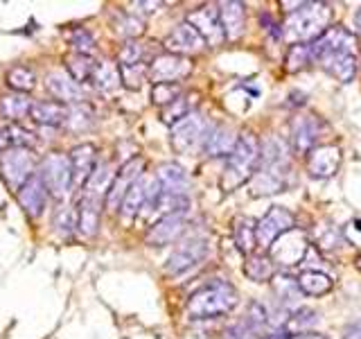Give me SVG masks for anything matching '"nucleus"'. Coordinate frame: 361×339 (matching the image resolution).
I'll use <instances>...</instances> for the list:
<instances>
[{
  "label": "nucleus",
  "mask_w": 361,
  "mask_h": 339,
  "mask_svg": "<svg viewBox=\"0 0 361 339\" xmlns=\"http://www.w3.org/2000/svg\"><path fill=\"white\" fill-rule=\"evenodd\" d=\"M312 61L334 77L336 82L348 84L357 75V37L343 25L327 28L319 39L310 43Z\"/></svg>",
  "instance_id": "obj_1"
},
{
  "label": "nucleus",
  "mask_w": 361,
  "mask_h": 339,
  "mask_svg": "<svg viewBox=\"0 0 361 339\" xmlns=\"http://www.w3.org/2000/svg\"><path fill=\"white\" fill-rule=\"evenodd\" d=\"M287 154H285V145L278 138H269L262 145V152H259V165L255 170V174L251 179V195L253 197H267V195H276L287 188Z\"/></svg>",
  "instance_id": "obj_2"
},
{
  "label": "nucleus",
  "mask_w": 361,
  "mask_h": 339,
  "mask_svg": "<svg viewBox=\"0 0 361 339\" xmlns=\"http://www.w3.org/2000/svg\"><path fill=\"white\" fill-rule=\"evenodd\" d=\"M332 18V9L325 3H296V9H291L285 23H282V37L296 45L312 43L327 30Z\"/></svg>",
  "instance_id": "obj_3"
},
{
  "label": "nucleus",
  "mask_w": 361,
  "mask_h": 339,
  "mask_svg": "<svg viewBox=\"0 0 361 339\" xmlns=\"http://www.w3.org/2000/svg\"><path fill=\"white\" fill-rule=\"evenodd\" d=\"M257 165H259V143H257V138L251 131L237 136L235 150L231 152L228 161H226L224 174L219 181L221 190L235 192L237 188H242L246 181L253 179Z\"/></svg>",
  "instance_id": "obj_4"
},
{
  "label": "nucleus",
  "mask_w": 361,
  "mask_h": 339,
  "mask_svg": "<svg viewBox=\"0 0 361 339\" xmlns=\"http://www.w3.org/2000/svg\"><path fill=\"white\" fill-rule=\"evenodd\" d=\"M240 303V294L226 280H214L210 285L197 290L190 297L185 312L190 319H217L221 314H228Z\"/></svg>",
  "instance_id": "obj_5"
},
{
  "label": "nucleus",
  "mask_w": 361,
  "mask_h": 339,
  "mask_svg": "<svg viewBox=\"0 0 361 339\" xmlns=\"http://www.w3.org/2000/svg\"><path fill=\"white\" fill-rule=\"evenodd\" d=\"M43 181L48 195H52L54 199L63 201L73 190V167H71V158L66 154L52 152L41 161V167L37 172Z\"/></svg>",
  "instance_id": "obj_6"
},
{
  "label": "nucleus",
  "mask_w": 361,
  "mask_h": 339,
  "mask_svg": "<svg viewBox=\"0 0 361 339\" xmlns=\"http://www.w3.org/2000/svg\"><path fill=\"white\" fill-rule=\"evenodd\" d=\"M37 158H34L32 150H23V147H9V150L0 156V174H3L5 184L18 192L27 181L37 174Z\"/></svg>",
  "instance_id": "obj_7"
},
{
  "label": "nucleus",
  "mask_w": 361,
  "mask_h": 339,
  "mask_svg": "<svg viewBox=\"0 0 361 339\" xmlns=\"http://www.w3.org/2000/svg\"><path fill=\"white\" fill-rule=\"evenodd\" d=\"M161 197V184H158L156 177H140L135 184L131 186V190L124 197L122 206H120V215L124 222H131L135 215H138L142 208H156V201Z\"/></svg>",
  "instance_id": "obj_8"
},
{
  "label": "nucleus",
  "mask_w": 361,
  "mask_h": 339,
  "mask_svg": "<svg viewBox=\"0 0 361 339\" xmlns=\"http://www.w3.org/2000/svg\"><path fill=\"white\" fill-rule=\"evenodd\" d=\"M296 226V218L289 208L282 206H271L264 218L255 222V237H257V246L269 251L271 244H274L280 235H285L287 231H291Z\"/></svg>",
  "instance_id": "obj_9"
},
{
  "label": "nucleus",
  "mask_w": 361,
  "mask_h": 339,
  "mask_svg": "<svg viewBox=\"0 0 361 339\" xmlns=\"http://www.w3.org/2000/svg\"><path fill=\"white\" fill-rule=\"evenodd\" d=\"M142 170H145V161L140 156L131 158V161H127L118 170L116 177H113V181H111L109 190H106V195H104V208L106 210L120 213L124 197H127V192L131 190V186L135 184V181L142 177Z\"/></svg>",
  "instance_id": "obj_10"
},
{
  "label": "nucleus",
  "mask_w": 361,
  "mask_h": 339,
  "mask_svg": "<svg viewBox=\"0 0 361 339\" xmlns=\"http://www.w3.org/2000/svg\"><path fill=\"white\" fill-rule=\"evenodd\" d=\"M208 256V242L206 237H188V240L180 242L172 256L167 258V265L165 271L169 276H178V274H185L192 267H197L199 263H203Z\"/></svg>",
  "instance_id": "obj_11"
},
{
  "label": "nucleus",
  "mask_w": 361,
  "mask_h": 339,
  "mask_svg": "<svg viewBox=\"0 0 361 339\" xmlns=\"http://www.w3.org/2000/svg\"><path fill=\"white\" fill-rule=\"evenodd\" d=\"M307 235L302 231H296L291 229L287 231L285 235H280L278 240L271 244L269 249V258L274 260V265H285V267H291V265H298L300 260L307 254Z\"/></svg>",
  "instance_id": "obj_12"
},
{
  "label": "nucleus",
  "mask_w": 361,
  "mask_h": 339,
  "mask_svg": "<svg viewBox=\"0 0 361 339\" xmlns=\"http://www.w3.org/2000/svg\"><path fill=\"white\" fill-rule=\"evenodd\" d=\"M190 71H192V64L188 56H178V54L167 52V54L154 56L147 77H149L154 84H176L178 79L188 77Z\"/></svg>",
  "instance_id": "obj_13"
},
{
  "label": "nucleus",
  "mask_w": 361,
  "mask_h": 339,
  "mask_svg": "<svg viewBox=\"0 0 361 339\" xmlns=\"http://www.w3.org/2000/svg\"><path fill=\"white\" fill-rule=\"evenodd\" d=\"M203 133H206V120L199 113H190L180 122L172 127V147L178 154H190L197 145L203 143Z\"/></svg>",
  "instance_id": "obj_14"
},
{
  "label": "nucleus",
  "mask_w": 361,
  "mask_h": 339,
  "mask_svg": "<svg viewBox=\"0 0 361 339\" xmlns=\"http://www.w3.org/2000/svg\"><path fill=\"white\" fill-rule=\"evenodd\" d=\"M185 23H190V25L201 34V39L206 41V45H210V48H217V45H221V41H226L221 20H219V9L214 5L195 9Z\"/></svg>",
  "instance_id": "obj_15"
},
{
  "label": "nucleus",
  "mask_w": 361,
  "mask_h": 339,
  "mask_svg": "<svg viewBox=\"0 0 361 339\" xmlns=\"http://www.w3.org/2000/svg\"><path fill=\"white\" fill-rule=\"evenodd\" d=\"M323 127V120L316 118L314 113H305L291 122V150L293 154H310L316 143H319V133Z\"/></svg>",
  "instance_id": "obj_16"
},
{
  "label": "nucleus",
  "mask_w": 361,
  "mask_h": 339,
  "mask_svg": "<svg viewBox=\"0 0 361 339\" xmlns=\"http://www.w3.org/2000/svg\"><path fill=\"white\" fill-rule=\"evenodd\" d=\"M341 167V150L336 145H316L307 154V172L314 179H330Z\"/></svg>",
  "instance_id": "obj_17"
},
{
  "label": "nucleus",
  "mask_w": 361,
  "mask_h": 339,
  "mask_svg": "<svg viewBox=\"0 0 361 339\" xmlns=\"http://www.w3.org/2000/svg\"><path fill=\"white\" fill-rule=\"evenodd\" d=\"M45 86H48L54 102H61V105H82L86 100L82 84H77L75 79L63 71H52L45 77Z\"/></svg>",
  "instance_id": "obj_18"
},
{
  "label": "nucleus",
  "mask_w": 361,
  "mask_h": 339,
  "mask_svg": "<svg viewBox=\"0 0 361 339\" xmlns=\"http://www.w3.org/2000/svg\"><path fill=\"white\" fill-rule=\"evenodd\" d=\"M185 231V215L183 213H172V215H163L158 220L149 233H147V244L149 246H167L176 242Z\"/></svg>",
  "instance_id": "obj_19"
},
{
  "label": "nucleus",
  "mask_w": 361,
  "mask_h": 339,
  "mask_svg": "<svg viewBox=\"0 0 361 339\" xmlns=\"http://www.w3.org/2000/svg\"><path fill=\"white\" fill-rule=\"evenodd\" d=\"M165 48L178 54V56H185V54H197L206 48V41L201 39V34L190 25V23H180L178 28L172 30V34L165 39Z\"/></svg>",
  "instance_id": "obj_20"
},
{
  "label": "nucleus",
  "mask_w": 361,
  "mask_h": 339,
  "mask_svg": "<svg viewBox=\"0 0 361 339\" xmlns=\"http://www.w3.org/2000/svg\"><path fill=\"white\" fill-rule=\"evenodd\" d=\"M102 203H104V197L90 195V192H84L82 199H79V206H77V231L82 233L84 237H93L99 231Z\"/></svg>",
  "instance_id": "obj_21"
},
{
  "label": "nucleus",
  "mask_w": 361,
  "mask_h": 339,
  "mask_svg": "<svg viewBox=\"0 0 361 339\" xmlns=\"http://www.w3.org/2000/svg\"><path fill=\"white\" fill-rule=\"evenodd\" d=\"M237 136L231 127L226 124H212V127H206V133H203V152L212 158L219 156H231V152L235 150Z\"/></svg>",
  "instance_id": "obj_22"
},
{
  "label": "nucleus",
  "mask_w": 361,
  "mask_h": 339,
  "mask_svg": "<svg viewBox=\"0 0 361 339\" xmlns=\"http://www.w3.org/2000/svg\"><path fill=\"white\" fill-rule=\"evenodd\" d=\"M16 195H18V203L23 206V210H25L32 220H39L45 210V203H48V190H45L41 177L34 174Z\"/></svg>",
  "instance_id": "obj_23"
},
{
  "label": "nucleus",
  "mask_w": 361,
  "mask_h": 339,
  "mask_svg": "<svg viewBox=\"0 0 361 339\" xmlns=\"http://www.w3.org/2000/svg\"><path fill=\"white\" fill-rule=\"evenodd\" d=\"M68 158H71V167H73V186L84 188L95 170V147L90 143L77 145Z\"/></svg>",
  "instance_id": "obj_24"
},
{
  "label": "nucleus",
  "mask_w": 361,
  "mask_h": 339,
  "mask_svg": "<svg viewBox=\"0 0 361 339\" xmlns=\"http://www.w3.org/2000/svg\"><path fill=\"white\" fill-rule=\"evenodd\" d=\"M219 9V20H221V30L224 37L228 41H237L244 34L246 28V9L242 3H221L217 5Z\"/></svg>",
  "instance_id": "obj_25"
},
{
  "label": "nucleus",
  "mask_w": 361,
  "mask_h": 339,
  "mask_svg": "<svg viewBox=\"0 0 361 339\" xmlns=\"http://www.w3.org/2000/svg\"><path fill=\"white\" fill-rule=\"evenodd\" d=\"M163 195H185L188 190V172L178 163H163L156 172Z\"/></svg>",
  "instance_id": "obj_26"
},
{
  "label": "nucleus",
  "mask_w": 361,
  "mask_h": 339,
  "mask_svg": "<svg viewBox=\"0 0 361 339\" xmlns=\"http://www.w3.org/2000/svg\"><path fill=\"white\" fill-rule=\"evenodd\" d=\"M90 86L102 90V93H111L122 84V77H120V66L113 64L109 59H99L93 66V73H90Z\"/></svg>",
  "instance_id": "obj_27"
},
{
  "label": "nucleus",
  "mask_w": 361,
  "mask_h": 339,
  "mask_svg": "<svg viewBox=\"0 0 361 339\" xmlns=\"http://www.w3.org/2000/svg\"><path fill=\"white\" fill-rule=\"evenodd\" d=\"M30 116L43 127H61L68 120V107L61 102H34Z\"/></svg>",
  "instance_id": "obj_28"
},
{
  "label": "nucleus",
  "mask_w": 361,
  "mask_h": 339,
  "mask_svg": "<svg viewBox=\"0 0 361 339\" xmlns=\"http://www.w3.org/2000/svg\"><path fill=\"white\" fill-rule=\"evenodd\" d=\"M233 240L235 246L240 249L244 256H253L257 249V237H255V222L246 215H240L233 222Z\"/></svg>",
  "instance_id": "obj_29"
},
{
  "label": "nucleus",
  "mask_w": 361,
  "mask_h": 339,
  "mask_svg": "<svg viewBox=\"0 0 361 339\" xmlns=\"http://www.w3.org/2000/svg\"><path fill=\"white\" fill-rule=\"evenodd\" d=\"M244 274L253 282H269L276 276V265H274V260L269 258V254H253L246 260Z\"/></svg>",
  "instance_id": "obj_30"
},
{
  "label": "nucleus",
  "mask_w": 361,
  "mask_h": 339,
  "mask_svg": "<svg viewBox=\"0 0 361 339\" xmlns=\"http://www.w3.org/2000/svg\"><path fill=\"white\" fill-rule=\"evenodd\" d=\"M34 102L25 95V93H9L0 97V116L16 122L20 118L30 116V109H32Z\"/></svg>",
  "instance_id": "obj_31"
},
{
  "label": "nucleus",
  "mask_w": 361,
  "mask_h": 339,
  "mask_svg": "<svg viewBox=\"0 0 361 339\" xmlns=\"http://www.w3.org/2000/svg\"><path fill=\"white\" fill-rule=\"evenodd\" d=\"M298 280V287L302 294H310V297H323L332 290V278L323 274V271H316V269H307L296 278Z\"/></svg>",
  "instance_id": "obj_32"
},
{
  "label": "nucleus",
  "mask_w": 361,
  "mask_h": 339,
  "mask_svg": "<svg viewBox=\"0 0 361 339\" xmlns=\"http://www.w3.org/2000/svg\"><path fill=\"white\" fill-rule=\"evenodd\" d=\"M319 323V312L312 308H298L296 312H289V319L285 326L287 335H296V333H310V328Z\"/></svg>",
  "instance_id": "obj_33"
},
{
  "label": "nucleus",
  "mask_w": 361,
  "mask_h": 339,
  "mask_svg": "<svg viewBox=\"0 0 361 339\" xmlns=\"http://www.w3.org/2000/svg\"><path fill=\"white\" fill-rule=\"evenodd\" d=\"M93 66L95 59L93 56H84V54H68L66 59V68H68V75H71L77 84H84L90 79V73H93Z\"/></svg>",
  "instance_id": "obj_34"
},
{
  "label": "nucleus",
  "mask_w": 361,
  "mask_h": 339,
  "mask_svg": "<svg viewBox=\"0 0 361 339\" xmlns=\"http://www.w3.org/2000/svg\"><path fill=\"white\" fill-rule=\"evenodd\" d=\"M7 84L9 88H14V93H30L37 86V75H34L27 66H14L7 73Z\"/></svg>",
  "instance_id": "obj_35"
},
{
  "label": "nucleus",
  "mask_w": 361,
  "mask_h": 339,
  "mask_svg": "<svg viewBox=\"0 0 361 339\" xmlns=\"http://www.w3.org/2000/svg\"><path fill=\"white\" fill-rule=\"evenodd\" d=\"M93 118H95V113L93 109H90L88 105H73V107H68V120H66V127L71 129V131H84L88 129L90 124H93Z\"/></svg>",
  "instance_id": "obj_36"
},
{
  "label": "nucleus",
  "mask_w": 361,
  "mask_h": 339,
  "mask_svg": "<svg viewBox=\"0 0 361 339\" xmlns=\"http://www.w3.org/2000/svg\"><path fill=\"white\" fill-rule=\"evenodd\" d=\"M52 226H54V231L59 235L68 237L77 229V210H73L71 206H66V203H59L56 210H54Z\"/></svg>",
  "instance_id": "obj_37"
},
{
  "label": "nucleus",
  "mask_w": 361,
  "mask_h": 339,
  "mask_svg": "<svg viewBox=\"0 0 361 339\" xmlns=\"http://www.w3.org/2000/svg\"><path fill=\"white\" fill-rule=\"evenodd\" d=\"M285 68L287 73H298L300 68H305L307 64H312V52H310V43H296L291 45L285 59Z\"/></svg>",
  "instance_id": "obj_38"
},
{
  "label": "nucleus",
  "mask_w": 361,
  "mask_h": 339,
  "mask_svg": "<svg viewBox=\"0 0 361 339\" xmlns=\"http://www.w3.org/2000/svg\"><path fill=\"white\" fill-rule=\"evenodd\" d=\"M274 292L280 301H296L300 297V287H298V280L291 278V276H274Z\"/></svg>",
  "instance_id": "obj_39"
},
{
  "label": "nucleus",
  "mask_w": 361,
  "mask_h": 339,
  "mask_svg": "<svg viewBox=\"0 0 361 339\" xmlns=\"http://www.w3.org/2000/svg\"><path fill=\"white\" fill-rule=\"evenodd\" d=\"M68 41H71L75 54L90 56V54L95 52V39H93V34H90L88 30H84V28L73 30L71 34H68Z\"/></svg>",
  "instance_id": "obj_40"
},
{
  "label": "nucleus",
  "mask_w": 361,
  "mask_h": 339,
  "mask_svg": "<svg viewBox=\"0 0 361 339\" xmlns=\"http://www.w3.org/2000/svg\"><path fill=\"white\" fill-rule=\"evenodd\" d=\"M178 97H183V88L178 84H154L152 90V102L158 107H169L172 102H176Z\"/></svg>",
  "instance_id": "obj_41"
},
{
  "label": "nucleus",
  "mask_w": 361,
  "mask_h": 339,
  "mask_svg": "<svg viewBox=\"0 0 361 339\" xmlns=\"http://www.w3.org/2000/svg\"><path fill=\"white\" fill-rule=\"evenodd\" d=\"M116 25H118V32L122 34V37H127V41H135L145 32L142 18L133 16V14H120Z\"/></svg>",
  "instance_id": "obj_42"
},
{
  "label": "nucleus",
  "mask_w": 361,
  "mask_h": 339,
  "mask_svg": "<svg viewBox=\"0 0 361 339\" xmlns=\"http://www.w3.org/2000/svg\"><path fill=\"white\" fill-rule=\"evenodd\" d=\"M147 73H149V66L147 64H135V66H120V77L122 84L129 88H140L142 82L147 79Z\"/></svg>",
  "instance_id": "obj_43"
},
{
  "label": "nucleus",
  "mask_w": 361,
  "mask_h": 339,
  "mask_svg": "<svg viewBox=\"0 0 361 339\" xmlns=\"http://www.w3.org/2000/svg\"><path fill=\"white\" fill-rule=\"evenodd\" d=\"M190 105H188V100L185 97H178L176 102H172L169 107H165L163 109V113H161V118H163V122H167V124H174L176 122H180L185 116H190Z\"/></svg>",
  "instance_id": "obj_44"
},
{
  "label": "nucleus",
  "mask_w": 361,
  "mask_h": 339,
  "mask_svg": "<svg viewBox=\"0 0 361 339\" xmlns=\"http://www.w3.org/2000/svg\"><path fill=\"white\" fill-rule=\"evenodd\" d=\"M145 48L138 41H127L120 50V66H135L145 64Z\"/></svg>",
  "instance_id": "obj_45"
},
{
  "label": "nucleus",
  "mask_w": 361,
  "mask_h": 339,
  "mask_svg": "<svg viewBox=\"0 0 361 339\" xmlns=\"http://www.w3.org/2000/svg\"><path fill=\"white\" fill-rule=\"evenodd\" d=\"M7 133H9V143L11 147H23V150H32L34 145H37V136L32 131L18 127V124H11L7 127Z\"/></svg>",
  "instance_id": "obj_46"
},
{
  "label": "nucleus",
  "mask_w": 361,
  "mask_h": 339,
  "mask_svg": "<svg viewBox=\"0 0 361 339\" xmlns=\"http://www.w3.org/2000/svg\"><path fill=\"white\" fill-rule=\"evenodd\" d=\"M267 321H269V316H267L264 305H259L257 301H253L251 308H248V314H246V323H244L246 331L248 333H257Z\"/></svg>",
  "instance_id": "obj_47"
},
{
  "label": "nucleus",
  "mask_w": 361,
  "mask_h": 339,
  "mask_svg": "<svg viewBox=\"0 0 361 339\" xmlns=\"http://www.w3.org/2000/svg\"><path fill=\"white\" fill-rule=\"evenodd\" d=\"M248 335H251V333L246 331L244 323H235V326H231L228 331L224 333V339H251Z\"/></svg>",
  "instance_id": "obj_48"
},
{
  "label": "nucleus",
  "mask_w": 361,
  "mask_h": 339,
  "mask_svg": "<svg viewBox=\"0 0 361 339\" xmlns=\"http://www.w3.org/2000/svg\"><path fill=\"white\" fill-rule=\"evenodd\" d=\"M259 20H262V25H264L271 34H276V37H282V30H278L280 25H278V23L271 20V16H269V14H262V16H259Z\"/></svg>",
  "instance_id": "obj_49"
},
{
  "label": "nucleus",
  "mask_w": 361,
  "mask_h": 339,
  "mask_svg": "<svg viewBox=\"0 0 361 339\" xmlns=\"http://www.w3.org/2000/svg\"><path fill=\"white\" fill-rule=\"evenodd\" d=\"M287 339H330V337H325L321 333H296V335H287Z\"/></svg>",
  "instance_id": "obj_50"
},
{
  "label": "nucleus",
  "mask_w": 361,
  "mask_h": 339,
  "mask_svg": "<svg viewBox=\"0 0 361 339\" xmlns=\"http://www.w3.org/2000/svg\"><path fill=\"white\" fill-rule=\"evenodd\" d=\"M11 147V143H9V133H7V129H0V156H3L7 150Z\"/></svg>",
  "instance_id": "obj_51"
},
{
  "label": "nucleus",
  "mask_w": 361,
  "mask_h": 339,
  "mask_svg": "<svg viewBox=\"0 0 361 339\" xmlns=\"http://www.w3.org/2000/svg\"><path fill=\"white\" fill-rule=\"evenodd\" d=\"M355 30H357V34H361V9L355 14Z\"/></svg>",
  "instance_id": "obj_52"
},
{
  "label": "nucleus",
  "mask_w": 361,
  "mask_h": 339,
  "mask_svg": "<svg viewBox=\"0 0 361 339\" xmlns=\"http://www.w3.org/2000/svg\"><path fill=\"white\" fill-rule=\"evenodd\" d=\"M350 229H355V231L361 233V218H357L355 222H350Z\"/></svg>",
  "instance_id": "obj_53"
},
{
  "label": "nucleus",
  "mask_w": 361,
  "mask_h": 339,
  "mask_svg": "<svg viewBox=\"0 0 361 339\" xmlns=\"http://www.w3.org/2000/svg\"><path fill=\"white\" fill-rule=\"evenodd\" d=\"M185 339H208V337H203V333H190Z\"/></svg>",
  "instance_id": "obj_54"
},
{
  "label": "nucleus",
  "mask_w": 361,
  "mask_h": 339,
  "mask_svg": "<svg viewBox=\"0 0 361 339\" xmlns=\"http://www.w3.org/2000/svg\"><path fill=\"white\" fill-rule=\"evenodd\" d=\"M357 267H359V269H361V256H359V258H357Z\"/></svg>",
  "instance_id": "obj_55"
}]
</instances>
